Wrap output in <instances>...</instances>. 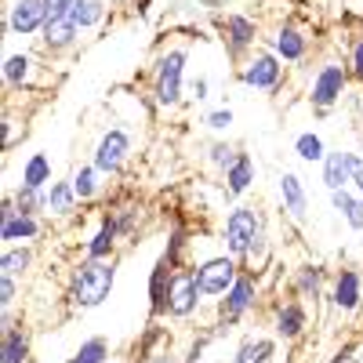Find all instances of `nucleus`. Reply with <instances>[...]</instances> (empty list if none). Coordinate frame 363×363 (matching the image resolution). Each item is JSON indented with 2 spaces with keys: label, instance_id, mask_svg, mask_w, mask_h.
<instances>
[{
  "label": "nucleus",
  "instance_id": "1",
  "mask_svg": "<svg viewBox=\"0 0 363 363\" xmlns=\"http://www.w3.org/2000/svg\"><path fill=\"white\" fill-rule=\"evenodd\" d=\"M186 66H189V44L174 40L160 44L149 66V99L160 113H174L186 106Z\"/></svg>",
  "mask_w": 363,
  "mask_h": 363
},
{
  "label": "nucleus",
  "instance_id": "2",
  "mask_svg": "<svg viewBox=\"0 0 363 363\" xmlns=\"http://www.w3.org/2000/svg\"><path fill=\"white\" fill-rule=\"evenodd\" d=\"M116 287V258H80L73 269H69V280H66V301L69 309L77 313H87V309H99L109 301Z\"/></svg>",
  "mask_w": 363,
  "mask_h": 363
},
{
  "label": "nucleus",
  "instance_id": "3",
  "mask_svg": "<svg viewBox=\"0 0 363 363\" xmlns=\"http://www.w3.org/2000/svg\"><path fill=\"white\" fill-rule=\"evenodd\" d=\"M258 306H262V280L255 277V272L244 269L236 277V284L215 301V330H211V335H215V338L229 335V330L244 323Z\"/></svg>",
  "mask_w": 363,
  "mask_h": 363
},
{
  "label": "nucleus",
  "instance_id": "4",
  "mask_svg": "<svg viewBox=\"0 0 363 363\" xmlns=\"http://www.w3.org/2000/svg\"><path fill=\"white\" fill-rule=\"evenodd\" d=\"M349 84H352V73L349 66L342 62V58H327V62L313 73L309 80V91H306V99L313 106V113L323 120L330 109H335L345 95H349Z\"/></svg>",
  "mask_w": 363,
  "mask_h": 363
},
{
  "label": "nucleus",
  "instance_id": "5",
  "mask_svg": "<svg viewBox=\"0 0 363 363\" xmlns=\"http://www.w3.org/2000/svg\"><path fill=\"white\" fill-rule=\"evenodd\" d=\"M262 229H269L262 211L258 207H247V203H236L229 215H225V222H222V247H225V255H233L236 262H244L251 240Z\"/></svg>",
  "mask_w": 363,
  "mask_h": 363
},
{
  "label": "nucleus",
  "instance_id": "6",
  "mask_svg": "<svg viewBox=\"0 0 363 363\" xmlns=\"http://www.w3.org/2000/svg\"><path fill=\"white\" fill-rule=\"evenodd\" d=\"M0 69H4V87L8 91H44V87H51L58 80L33 51H11V55H4V66H0Z\"/></svg>",
  "mask_w": 363,
  "mask_h": 363
},
{
  "label": "nucleus",
  "instance_id": "7",
  "mask_svg": "<svg viewBox=\"0 0 363 363\" xmlns=\"http://www.w3.org/2000/svg\"><path fill=\"white\" fill-rule=\"evenodd\" d=\"M284 69H287V66L277 58V51H272V48H255V51L244 58V62H240L236 77H240V84L251 87V91L277 95L280 84H284Z\"/></svg>",
  "mask_w": 363,
  "mask_h": 363
},
{
  "label": "nucleus",
  "instance_id": "8",
  "mask_svg": "<svg viewBox=\"0 0 363 363\" xmlns=\"http://www.w3.org/2000/svg\"><path fill=\"white\" fill-rule=\"evenodd\" d=\"M131 153H135L131 131L116 124V128H106V131L95 138V149H91V164H95L106 178H113V174H120V171L128 167Z\"/></svg>",
  "mask_w": 363,
  "mask_h": 363
},
{
  "label": "nucleus",
  "instance_id": "9",
  "mask_svg": "<svg viewBox=\"0 0 363 363\" xmlns=\"http://www.w3.org/2000/svg\"><path fill=\"white\" fill-rule=\"evenodd\" d=\"M240 272H244V265H240L233 255H225V251L193 262V277H196V284H200V291H203L207 301H218V298L236 284Z\"/></svg>",
  "mask_w": 363,
  "mask_h": 363
},
{
  "label": "nucleus",
  "instance_id": "10",
  "mask_svg": "<svg viewBox=\"0 0 363 363\" xmlns=\"http://www.w3.org/2000/svg\"><path fill=\"white\" fill-rule=\"evenodd\" d=\"M218 29H222L225 51H229V58H233L236 66L244 62V58L258 48V40H262L258 22H255L251 15H244V11H229V15H222V18H218Z\"/></svg>",
  "mask_w": 363,
  "mask_h": 363
},
{
  "label": "nucleus",
  "instance_id": "11",
  "mask_svg": "<svg viewBox=\"0 0 363 363\" xmlns=\"http://www.w3.org/2000/svg\"><path fill=\"white\" fill-rule=\"evenodd\" d=\"M203 301H207V298H203V291H200V284H196V277H193V265L178 269V272H174V284H171V294H167V320L186 323V320L200 316Z\"/></svg>",
  "mask_w": 363,
  "mask_h": 363
},
{
  "label": "nucleus",
  "instance_id": "12",
  "mask_svg": "<svg viewBox=\"0 0 363 363\" xmlns=\"http://www.w3.org/2000/svg\"><path fill=\"white\" fill-rule=\"evenodd\" d=\"M309 306L301 298H277L272 301V330L280 342H301L309 335Z\"/></svg>",
  "mask_w": 363,
  "mask_h": 363
},
{
  "label": "nucleus",
  "instance_id": "13",
  "mask_svg": "<svg viewBox=\"0 0 363 363\" xmlns=\"http://www.w3.org/2000/svg\"><path fill=\"white\" fill-rule=\"evenodd\" d=\"M11 37H40L48 26V4L44 0H8L4 4V18Z\"/></svg>",
  "mask_w": 363,
  "mask_h": 363
},
{
  "label": "nucleus",
  "instance_id": "14",
  "mask_svg": "<svg viewBox=\"0 0 363 363\" xmlns=\"http://www.w3.org/2000/svg\"><path fill=\"white\" fill-rule=\"evenodd\" d=\"M327 301H330V309H335L338 316H352V313H359V306H363V277H359V269L342 265L335 277H330Z\"/></svg>",
  "mask_w": 363,
  "mask_h": 363
},
{
  "label": "nucleus",
  "instance_id": "15",
  "mask_svg": "<svg viewBox=\"0 0 363 363\" xmlns=\"http://www.w3.org/2000/svg\"><path fill=\"white\" fill-rule=\"evenodd\" d=\"M269 48L277 51V58L284 66H298V62H306V58H309L313 37L298 22H280L277 29H272V37H269Z\"/></svg>",
  "mask_w": 363,
  "mask_h": 363
},
{
  "label": "nucleus",
  "instance_id": "16",
  "mask_svg": "<svg viewBox=\"0 0 363 363\" xmlns=\"http://www.w3.org/2000/svg\"><path fill=\"white\" fill-rule=\"evenodd\" d=\"M330 284V277H327V269L323 265H316V262H301V265H294V272L287 277V287H291V294L294 298H301L309 306H323L327 301V287Z\"/></svg>",
  "mask_w": 363,
  "mask_h": 363
},
{
  "label": "nucleus",
  "instance_id": "17",
  "mask_svg": "<svg viewBox=\"0 0 363 363\" xmlns=\"http://www.w3.org/2000/svg\"><path fill=\"white\" fill-rule=\"evenodd\" d=\"M277 189H280V211L298 222V225H306L309 222V189H306V182H301L298 171H284L277 178Z\"/></svg>",
  "mask_w": 363,
  "mask_h": 363
},
{
  "label": "nucleus",
  "instance_id": "18",
  "mask_svg": "<svg viewBox=\"0 0 363 363\" xmlns=\"http://www.w3.org/2000/svg\"><path fill=\"white\" fill-rule=\"evenodd\" d=\"M359 153H345V149H327V157L320 164V182L327 193H338L352 186V167H356Z\"/></svg>",
  "mask_w": 363,
  "mask_h": 363
},
{
  "label": "nucleus",
  "instance_id": "19",
  "mask_svg": "<svg viewBox=\"0 0 363 363\" xmlns=\"http://www.w3.org/2000/svg\"><path fill=\"white\" fill-rule=\"evenodd\" d=\"M37 44H40L44 55H69L80 44V26L69 15L66 18H48V26H44V33L37 37Z\"/></svg>",
  "mask_w": 363,
  "mask_h": 363
},
{
  "label": "nucleus",
  "instance_id": "20",
  "mask_svg": "<svg viewBox=\"0 0 363 363\" xmlns=\"http://www.w3.org/2000/svg\"><path fill=\"white\" fill-rule=\"evenodd\" d=\"M174 265L160 255L157 265L149 269V316L157 320H167V294H171V284H174Z\"/></svg>",
  "mask_w": 363,
  "mask_h": 363
},
{
  "label": "nucleus",
  "instance_id": "21",
  "mask_svg": "<svg viewBox=\"0 0 363 363\" xmlns=\"http://www.w3.org/2000/svg\"><path fill=\"white\" fill-rule=\"evenodd\" d=\"M120 225H116V218H113V211L106 207V215L99 218V229L91 233V240H84V258H99V262H106V258H116V247H120Z\"/></svg>",
  "mask_w": 363,
  "mask_h": 363
},
{
  "label": "nucleus",
  "instance_id": "22",
  "mask_svg": "<svg viewBox=\"0 0 363 363\" xmlns=\"http://www.w3.org/2000/svg\"><path fill=\"white\" fill-rule=\"evenodd\" d=\"M80 211V196L73 189V178H55L48 186V218L51 222H69Z\"/></svg>",
  "mask_w": 363,
  "mask_h": 363
},
{
  "label": "nucleus",
  "instance_id": "23",
  "mask_svg": "<svg viewBox=\"0 0 363 363\" xmlns=\"http://www.w3.org/2000/svg\"><path fill=\"white\" fill-rule=\"evenodd\" d=\"M48 222L44 215H15L11 222H0V244L15 247V244H37L44 236Z\"/></svg>",
  "mask_w": 363,
  "mask_h": 363
},
{
  "label": "nucleus",
  "instance_id": "24",
  "mask_svg": "<svg viewBox=\"0 0 363 363\" xmlns=\"http://www.w3.org/2000/svg\"><path fill=\"white\" fill-rule=\"evenodd\" d=\"M255 178H258V164L251 153H240L236 164L222 174V186H225V200H240L255 189Z\"/></svg>",
  "mask_w": 363,
  "mask_h": 363
},
{
  "label": "nucleus",
  "instance_id": "25",
  "mask_svg": "<svg viewBox=\"0 0 363 363\" xmlns=\"http://www.w3.org/2000/svg\"><path fill=\"white\" fill-rule=\"evenodd\" d=\"M160 349H171V327L164 320H157V316H149V323L142 327V335H138V342L131 349L135 363L145 359V356H153V352H160Z\"/></svg>",
  "mask_w": 363,
  "mask_h": 363
},
{
  "label": "nucleus",
  "instance_id": "26",
  "mask_svg": "<svg viewBox=\"0 0 363 363\" xmlns=\"http://www.w3.org/2000/svg\"><path fill=\"white\" fill-rule=\"evenodd\" d=\"M272 359H277V342L265 338V335L240 338V345L229 356V363H272Z\"/></svg>",
  "mask_w": 363,
  "mask_h": 363
},
{
  "label": "nucleus",
  "instance_id": "27",
  "mask_svg": "<svg viewBox=\"0 0 363 363\" xmlns=\"http://www.w3.org/2000/svg\"><path fill=\"white\" fill-rule=\"evenodd\" d=\"M33 359V338H29V330L18 323L11 330L0 335V363H29Z\"/></svg>",
  "mask_w": 363,
  "mask_h": 363
},
{
  "label": "nucleus",
  "instance_id": "28",
  "mask_svg": "<svg viewBox=\"0 0 363 363\" xmlns=\"http://www.w3.org/2000/svg\"><path fill=\"white\" fill-rule=\"evenodd\" d=\"M69 18L80 26V33H95V29H102L109 22V4L106 0H77Z\"/></svg>",
  "mask_w": 363,
  "mask_h": 363
},
{
  "label": "nucleus",
  "instance_id": "29",
  "mask_svg": "<svg viewBox=\"0 0 363 363\" xmlns=\"http://www.w3.org/2000/svg\"><path fill=\"white\" fill-rule=\"evenodd\" d=\"M69 178H73V189H77L80 203H95V200L102 196V178H106V174L91 164V160H87V164H77Z\"/></svg>",
  "mask_w": 363,
  "mask_h": 363
},
{
  "label": "nucleus",
  "instance_id": "30",
  "mask_svg": "<svg viewBox=\"0 0 363 363\" xmlns=\"http://www.w3.org/2000/svg\"><path fill=\"white\" fill-rule=\"evenodd\" d=\"M330 207L338 211V215L345 218L349 229L363 233V196L349 186V189H338V193H330Z\"/></svg>",
  "mask_w": 363,
  "mask_h": 363
},
{
  "label": "nucleus",
  "instance_id": "31",
  "mask_svg": "<svg viewBox=\"0 0 363 363\" xmlns=\"http://www.w3.org/2000/svg\"><path fill=\"white\" fill-rule=\"evenodd\" d=\"M189 247H193V233L186 222H174L171 233H167V247H164V258L174 265V269H186L189 265Z\"/></svg>",
  "mask_w": 363,
  "mask_h": 363
},
{
  "label": "nucleus",
  "instance_id": "32",
  "mask_svg": "<svg viewBox=\"0 0 363 363\" xmlns=\"http://www.w3.org/2000/svg\"><path fill=\"white\" fill-rule=\"evenodd\" d=\"M33 265H37L33 244H15V247H4V255H0V272H8V277H26Z\"/></svg>",
  "mask_w": 363,
  "mask_h": 363
},
{
  "label": "nucleus",
  "instance_id": "33",
  "mask_svg": "<svg viewBox=\"0 0 363 363\" xmlns=\"http://www.w3.org/2000/svg\"><path fill=\"white\" fill-rule=\"evenodd\" d=\"M22 186H33V189H48L55 174H51V157L48 153H29L26 164H22Z\"/></svg>",
  "mask_w": 363,
  "mask_h": 363
},
{
  "label": "nucleus",
  "instance_id": "34",
  "mask_svg": "<svg viewBox=\"0 0 363 363\" xmlns=\"http://www.w3.org/2000/svg\"><path fill=\"white\" fill-rule=\"evenodd\" d=\"M269 262H272V240H269V229H262L255 240H251V247H247V255H244V265L247 272H255V277H262V272L269 269Z\"/></svg>",
  "mask_w": 363,
  "mask_h": 363
},
{
  "label": "nucleus",
  "instance_id": "35",
  "mask_svg": "<svg viewBox=\"0 0 363 363\" xmlns=\"http://www.w3.org/2000/svg\"><path fill=\"white\" fill-rule=\"evenodd\" d=\"M109 356H113L109 338H106V335H91V338H84V342L77 345V352H73L66 363H109Z\"/></svg>",
  "mask_w": 363,
  "mask_h": 363
},
{
  "label": "nucleus",
  "instance_id": "36",
  "mask_svg": "<svg viewBox=\"0 0 363 363\" xmlns=\"http://www.w3.org/2000/svg\"><path fill=\"white\" fill-rule=\"evenodd\" d=\"M11 200H15L18 215H44L48 218V189H33V186H22L18 182Z\"/></svg>",
  "mask_w": 363,
  "mask_h": 363
},
{
  "label": "nucleus",
  "instance_id": "37",
  "mask_svg": "<svg viewBox=\"0 0 363 363\" xmlns=\"http://www.w3.org/2000/svg\"><path fill=\"white\" fill-rule=\"evenodd\" d=\"M240 153H244L240 145H233V142H225V138H215V142H207L203 160H207V167H211V171L225 174V171L236 164V157H240Z\"/></svg>",
  "mask_w": 363,
  "mask_h": 363
},
{
  "label": "nucleus",
  "instance_id": "38",
  "mask_svg": "<svg viewBox=\"0 0 363 363\" xmlns=\"http://www.w3.org/2000/svg\"><path fill=\"white\" fill-rule=\"evenodd\" d=\"M109 211H113V218H116L120 236H124V240H131V236L142 229V222H145V207H142L138 200H131V203H113Z\"/></svg>",
  "mask_w": 363,
  "mask_h": 363
},
{
  "label": "nucleus",
  "instance_id": "39",
  "mask_svg": "<svg viewBox=\"0 0 363 363\" xmlns=\"http://www.w3.org/2000/svg\"><path fill=\"white\" fill-rule=\"evenodd\" d=\"M294 157L306 160V164H323L327 145H323V138H320L316 131H301V135L294 138Z\"/></svg>",
  "mask_w": 363,
  "mask_h": 363
},
{
  "label": "nucleus",
  "instance_id": "40",
  "mask_svg": "<svg viewBox=\"0 0 363 363\" xmlns=\"http://www.w3.org/2000/svg\"><path fill=\"white\" fill-rule=\"evenodd\" d=\"M15 301H18V277L0 272V309H15Z\"/></svg>",
  "mask_w": 363,
  "mask_h": 363
},
{
  "label": "nucleus",
  "instance_id": "41",
  "mask_svg": "<svg viewBox=\"0 0 363 363\" xmlns=\"http://www.w3.org/2000/svg\"><path fill=\"white\" fill-rule=\"evenodd\" d=\"M233 120H236V116H233V109H229V106H222V109H211V113L203 116V124H207L211 131H229V128H233Z\"/></svg>",
  "mask_w": 363,
  "mask_h": 363
},
{
  "label": "nucleus",
  "instance_id": "42",
  "mask_svg": "<svg viewBox=\"0 0 363 363\" xmlns=\"http://www.w3.org/2000/svg\"><path fill=\"white\" fill-rule=\"evenodd\" d=\"M207 99H211V80L200 73L186 84V102H207Z\"/></svg>",
  "mask_w": 363,
  "mask_h": 363
},
{
  "label": "nucleus",
  "instance_id": "43",
  "mask_svg": "<svg viewBox=\"0 0 363 363\" xmlns=\"http://www.w3.org/2000/svg\"><path fill=\"white\" fill-rule=\"evenodd\" d=\"M345 66H349V73H352V84H363V37L352 44V51H349V58H345Z\"/></svg>",
  "mask_w": 363,
  "mask_h": 363
},
{
  "label": "nucleus",
  "instance_id": "44",
  "mask_svg": "<svg viewBox=\"0 0 363 363\" xmlns=\"http://www.w3.org/2000/svg\"><path fill=\"white\" fill-rule=\"evenodd\" d=\"M18 131L26 135V124H18L15 120V113H11V106L4 109V149H15V142H18Z\"/></svg>",
  "mask_w": 363,
  "mask_h": 363
},
{
  "label": "nucleus",
  "instance_id": "45",
  "mask_svg": "<svg viewBox=\"0 0 363 363\" xmlns=\"http://www.w3.org/2000/svg\"><path fill=\"white\" fill-rule=\"evenodd\" d=\"M44 4H48V18H66L77 0H44Z\"/></svg>",
  "mask_w": 363,
  "mask_h": 363
},
{
  "label": "nucleus",
  "instance_id": "46",
  "mask_svg": "<svg viewBox=\"0 0 363 363\" xmlns=\"http://www.w3.org/2000/svg\"><path fill=\"white\" fill-rule=\"evenodd\" d=\"M138 363H186L178 352H171V349H160V352H153V356H145V359H138Z\"/></svg>",
  "mask_w": 363,
  "mask_h": 363
},
{
  "label": "nucleus",
  "instance_id": "47",
  "mask_svg": "<svg viewBox=\"0 0 363 363\" xmlns=\"http://www.w3.org/2000/svg\"><path fill=\"white\" fill-rule=\"evenodd\" d=\"M327 363H356V345H352V342H349V345H342V349H338L335 356H330Z\"/></svg>",
  "mask_w": 363,
  "mask_h": 363
},
{
  "label": "nucleus",
  "instance_id": "48",
  "mask_svg": "<svg viewBox=\"0 0 363 363\" xmlns=\"http://www.w3.org/2000/svg\"><path fill=\"white\" fill-rule=\"evenodd\" d=\"M22 320L15 316V309H4V313H0V335H4V330H11V327H18Z\"/></svg>",
  "mask_w": 363,
  "mask_h": 363
},
{
  "label": "nucleus",
  "instance_id": "49",
  "mask_svg": "<svg viewBox=\"0 0 363 363\" xmlns=\"http://www.w3.org/2000/svg\"><path fill=\"white\" fill-rule=\"evenodd\" d=\"M352 189L363 196V157L356 160V167H352Z\"/></svg>",
  "mask_w": 363,
  "mask_h": 363
},
{
  "label": "nucleus",
  "instance_id": "50",
  "mask_svg": "<svg viewBox=\"0 0 363 363\" xmlns=\"http://www.w3.org/2000/svg\"><path fill=\"white\" fill-rule=\"evenodd\" d=\"M131 8H135V15H138V18H145V15H149V8H153V0H131Z\"/></svg>",
  "mask_w": 363,
  "mask_h": 363
},
{
  "label": "nucleus",
  "instance_id": "51",
  "mask_svg": "<svg viewBox=\"0 0 363 363\" xmlns=\"http://www.w3.org/2000/svg\"><path fill=\"white\" fill-rule=\"evenodd\" d=\"M200 363H211V359H200Z\"/></svg>",
  "mask_w": 363,
  "mask_h": 363
},
{
  "label": "nucleus",
  "instance_id": "52",
  "mask_svg": "<svg viewBox=\"0 0 363 363\" xmlns=\"http://www.w3.org/2000/svg\"><path fill=\"white\" fill-rule=\"evenodd\" d=\"M109 363H120V359H109Z\"/></svg>",
  "mask_w": 363,
  "mask_h": 363
},
{
  "label": "nucleus",
  "instance_id": "53",
  "mask_svg": "<svg viewBox=\"0 0 363 363\" xmlns=\"http://www.w3.org/2000/svg\"><path fill=\"white\" fill-rule=\"evenodd\" d=\"M359 157H363V153H359Z\"/></svg>",
  "mask_w": 363,
  "mask_h": 363
}]
</instances>
